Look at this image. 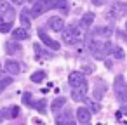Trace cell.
Returning <instances> with one entry per match:
<instances>
[{"mask_svg": "<svg viewBox=\"0 0 127 125\" xmlns=\"http://www.w3.org/2000/svg\"><path fill=\"white\" fill-rule=\"evenodd\" d=\"M66 7H68L66 0H35L30 11H32L33 18H38L51 9H64L66 11Z\"/></svg>", "mask_w": 127, "mask_h": 125, "instance_id": "1", "label": "cell"}, {"mask_svg": "<svg viewBox=\"0 0 127 125\" xmlns=\"http://www.w3.org/2000/svg\"><path fill=\"white\" fill-rule=\"evenodd\" d=\"M111 44L108 40H103V38H91L89 40V52L96 57V59H104L106 54H111Z\"/></svg>", "mask_w": 127, "mask_h": 125, "instance_id": "2", "label": "cell"}, {"mask_svg": "<svg viewBox=\"0 0 127 125\" xmlns=\"http://www.w3.org/2000/svg\"><path fill=\"white\" fill-rule=\"evenodd\" d=\"M61 33H63V42H64L66 45H77V44L84 38V33H82V26H80V25L64 26Z\"/></svg>", "mask_w": 127, "mask_h": 125, "instance_id": "3", "label": "cell"}, {"mask_svg": "<svg viewBox=\"0 0 127 125\" xmlns=\"http://www.w3.org/2000/svg\"><path fill=\"white\" fill-rule=\"evenodd\" d=\"M122 18H127V4H124V2L113 4V5L108 9V12H106V19H108L110 23H117V21L122 19Z\"/></svg>", "mask_w": 127, "mask_h": 125, "instance_id": "4", "label": "cell"}, {"mask_svg": "<svg viewBox=\"0 0 127 125\" xmlns=\"http://www.w3.org/2000/svg\"><path fill=\"white\" fill-rule=\"evenodd\" d=\"M113 89H115V97H117L120 102H127V83H125V78H124L122 75L115 76Z\"/></svg>", "mask_w": 127, "mask_h": 125, "instance_id": "5", "label": "cell"}, {"mask_svg": "<svg viewBox=\"0 0 127 125\" xmlns=\"http://www.w3.org/2000/svg\"><path fill=\"white\" fill-rule=\"evenodd\" d=\"M16 18V11L12 7V4L5 2V0H0V19H5V21H14Z\"/></svg>", "mask_w": 127, "mask_h": 125, "instance_id": "6", "label": "cell"}, {"mask_svg": "<svg viewBox=\"0 0 127 125\" xmlns=\"http://www.w3.org/2000/svg\"><path fill=\"white\" fill-rule=\"evenodd\" d=\"M68 83H70L71 89L87 85V76H85L82 71H73V73H70V76H68Z\"/></svg>", "mask_w": 127, "mask_h": 125, "instance_id": "7", "label": "cell"}, {"mask_svg": "<svg viewBox=\"0 0 127 125\" xmlns=\"http://www.w3.org/2000/svg\"><path fill=\"white\" fill-rule=\"evenodd\" d=\"M38 37H40L42 44H44L47 49H52V50H58V49H59V42H56L54 38H51V37H49V35L42 30V28L38 30Z\"/></svg>", "mask_w": 127, "mask_h": 125, "instance_id": "8", "label": "cell"}, {"mask_svg": "<svg viewBox=\"0 0 127 125\" xmlns=\"http://www.w3.org/2000/svg\"><path fill=\"white\" fill-rule=\"evenodd\" d=\"M111 35H113V28L111 26H97L92 31V37L94 38H103V40H108Z\"/></svg>", "mask_w": 127, "mask_h": 125, "instance_id": "9", "label": "cell"}, {"mask_svg": "<svg viewBox=\"0 0 127 125\" xmlns=\"http://www.w3.org/2000/svg\"><path fill=\"white\" fill-rule=\"evenodd\" d=\"M91 109L87 108V106H82V108H78L77 109V122L78 123H91Z\"/></svg>", "mask_w": 127, "mask_h": 125, "instance_id": "10", "label": "cell"}, {"mask_svg": "<svg viewBox=\"0 0 127 125\" xmlns=\"http://www.w3.org/2000/svg\"><path fill=\"white\" fill-rule=\"evenodd\" d=\"M104 92H106V82H103V80H96V83H94V99L96 101H101L103 99V96H104Z\"/></svg>", "mask_w": 127, "mask_h": 125, "instance_id": "11", "label": "cell"}, {"mask_svg": "<svg viewBox=\"0 0 127 125\" xmlns=\"http://www.w3.org/2000/svg\"><path fill=\"white\" fill-rule=\"evenodd\" d=\"M58 125H63V123H68V125H73L75 123V120L71 118V111L70 109H66L64 113H58L56 115V120H54Z\"/></svg>", "mask_w": 127, "mask_h": 125, "instance_id": "12", "label": "cell"}, {"mask_svg": "<svg viewBox=\"0 0 127 125\" xmlns=\"http://www.w3.org/2000/svg\"><path fill=\"white\" fill-rule=\"evenodd\" d=\"M19 115V108L18 106H11V108H5V109H0V122H4L7 118H16Z\"/></svg>", "mask_w": 127, "mask_h": 125, "instance_id": "13", "label": "cell"}, {"mask_svg": "<svg viewBox=\"0 0 127 125\" xmlns=\"http://www.w3.org/2000/svg\"><path fill=\"white\" fill-rule=\"evenodd\" d=\"M47 25H49V28H51L52 31L59 33V31H63V28H64V19L59 18V16H56V18H51Z\"/></svg>", "mask_w": 127, "mask_h": 125, "instance_id": "14", "label": "cell"}, {"mask_svg": "<svg viewBox=\"0 0 127 125\" xmlns=\"http://www.w3.org/2000/svg\"><path fill=\"white\" fill-rule=\"evenodd\" d=\"M4 68H5V71H7L9 75H18V73L21 71V64H19L18 61H14V59H9V61H5Z\"/></svg>", "mask_w": 127, "mask_h": 125, "instance_id": "15", "label": "cell"}, {"mask_svg": "<svg viewBox=\"0 0 127 125\" xmlns=\"http://www.w3.org/2000/svg\"><path fill=\"white\" fill-rule=\"evenodd\" d=\"M87 90H89V87H87V85L75 87V89L71 90V97H73V101H84V97L87 96Z\"/></svg>", "mask_w": 127, "mask_h": 125, "instance_id": "16", "label": "cell"}, {"mask_svg": "<svg viewBox=\"0 0 127 125\" xmlns=\"http://www.w3.org/2000/svg\"><path fill=\"white\" fill-rule=\"evenodd\" d=\"M19 18H21V23H23V26H25V28L32 26V19H33V16H32V11H30V9H26V7H25V9L21 11Z\"/></svg>", "mask_w": 127, "mask_h": 125, "instance_id": "17", "label": "cell"}, {"mask_svg": "<svg viewBox=\"0 0 127 125\" xmlns=\"http://www.w3.org/2000/svg\"><path fill=\"white\" fill-rule=\"evenodd\" d=\"M26 38H28V31H26L25 26H23V28H16V30H12V40L21 42V40H26Z\"/></svg>", "mask_w": 127, "mask_h": 125, "instance_id": "18", "label": "cell"}, {"mask_svg": "<svg viewBox=\"0 0 127 125\" xmlns=\"http://www.w3.org/2000/svg\"><path fill=\"white\" fill-rule=\"evenodd\" d=\"M19 50H21V45H19L16 40H12V42H7V44H5V52H7V54H11V56H12V54H18Z\"/></svg>", "mask_w": 127, "mask_h": 125, "instance_id": "19", "label": "cell"}, {"mask_svg": "<svg viewBox=\"0 0 127 125\" xmlns=\"http://www.w3.org/2000/svg\"><path fill=\"white\" fill-rule=\"evenodd\" d=\"M92 21H94V14H92V12H87V14L82 16V19H80V26H82V28H89V26L92 25Z\"/></svg>", "mask_w": 127, "mask_h": 125, "instance_id": "20", "label": "cell"}, {"mask_svg": "<svg viewBox=\"0 0 127 125\" xmlns=\"http://www.w3.org/2000/svg\"><path fill=\"white\" fill-rule=\"evenodd\" d=\"M64 104H66V99L61 96V97H56V99L52 101V106H51V108H52V111H54V113H58V111L64 106Z\"/></svg>", "mask_w": 127, "mask_h": 125, "instance_id": "21", "label": "cell"}, {"mask_svg": "<svg viewBox=\"0 0 127 125\" xmlns=\"http://www.w3.org/2000/svg\"><path fill=\"white\" fill-rule=\"evenodd\" d=\"M84 102L87 104V108L91 109V113H97V111L101 109V106H99L97 102H94V101H91V99H87V96L84 97Z\"/></svg>", "mask_w": 127, "mask_h": 125, "instance_id": "22", "label": "cell"}, {"mask_svg": "<svg viewBox=\"0 0 127 125\" xmlns=\"http://www.w3.org/2000/svg\"><path fill=\"white\" fill-rule=\"evenodd\" d=\"M12 83V78L11 76H5L4 73H0V92H2L5 87H9Z\"/></svg>", "mask_w": 127, "mask_h": 125, "instance_id": "23", "label": "cell"}, {"mask_svg": "<svg viewBox=\"0 0 127 125\" xmlns=\"http://www.w3.org/2000/svg\"><path fill=\"white\" fill-rule=\"evenodd\" d=\"M45 99H40V101H37V102H33L32 101V104H30V108H35L37 111H40V113H45Z\"/></svg>", "mask_w": 127, "mask_h": 125, "instance_id": "24", "label": "cell"}, {"mask_svg": "<svg viewBox=\"0 0 127 125\" xmlns=\"http://www.w3.org/2000/svg\"><path fill=\"white\" fill-rule=\"evenodd\" d=\"M12 30V23L5 21V19H0V33H9Z\"/></svg>", "mask_w": 127, "mask_h": 125, "instance_id": "25", "label": "cell"}, {"mask_svg": "<svg viewBox=\"0 0 127 125\" xmlns=\"http://www.w3.org/2000/svg\"><path fill=\"white\" fill-rule=\"evenodd\" d=\"M44 78H45V71H35L32 75V82H35V83H40Z\"/></svg>", "mask_w": 127, "mask_h": 125, "instance_id": "26", "label": "cell"}, {"mask_svg": "<svg viewBox=\"0 0 127 125\" xmlns=\"http://www.w3.org/2000/svg\"><path fill=\"white\" fill-rule=\"evenodd\" d=\"M111 54H113V56H115L117 59H124V57H125V54H124V50H122L120 47H115V45L111 47Z\"/></svg>", "mask_w": 127, "mask_h": 125, "instance_id": "27", "label": "cell"}, {"mask_svg": "<svg viewBox=\"0 0 127 125\" xmlns=\"http://www.w3.org/2000/svg\"><path fill=\"white\" fill-rule=\"evenodd\" d=\"M33 49H35V52H37V56H38V57H40V56H44V57H47V59H49V57H52V54H51V52H42V47H40V45H33Z\"/></svg>", "mask_w": 127, "mask_h": 125, "instance_id": "28", "label": "cell"}, {"mask_svg": "<svg viewBox=\"0 0 127 125\" xmlns=\"http://www.w3.org/2000/svg\"><path fill=\"white\" fill-rule=\"evenodd\" d=\"M32 101H33V99H32V94H30V92H26V94H23V104H26V106H30V104H32Z\"/></svg>", "mask_w": 127, "mask_h": 125, "instance_id": "29", "label": "cell"}, {"mask_svg": "<svg viewBox=\"0 0 127 125\" xmlns=\"http://www.w3.org/2000/svg\"><path fill=\"white\" fill-rule=\"evenodd\" d=\"M104 2H106V0H92V4H94V5H97V7L104 5Z\"/></svg>", "mask_w": 127, "mask_h": 125, "instance_id": "30", "label": "cell"}, {"mask_svg": "<svg viewBox=\"0 0 127 125\" xmlns=\"http://www.w3.org/2000/svg\"><path fill=\"white\" fill-rule=\"evenodd\" d=\"M9 2L14 5H21V4H25V0H9Z\"/></svg>", "mask_w": 127, "mask_h": 125, "instance_id": "31", "label": "cell"}, {"mask_svg": "<svg viewBox=\"0 0 127 125\" xmlns=\"http://www.w3.org/2000/svg\"><path fill=\"white\" fill-rule=\"evenodd\" d=\"M92 70H94L92 66H84V71H92Z\"/></svg>", "mask_w": 127, "mask_h": 125, "instance_id": "32", "label": "cell"}, {"mask_svg": "<svg viewBox=\"0 0 127 125\" xmlns=\"http://www.w3.org/2000/svg\"><path fill=\"white\" fill-rule=\"evenodd\" d=\"M120 111H122V113H125V115H127V104H124V106H122V109H120Z\"/></svg>", "mask_w": 127, "mask_h": 125, "instance_id": "33", "label": "cell"}, {"mask_svg": "<svg viewBox=\"0 0 127 125\" xmlns=\"http://www.w3.org/2000/svg\"><path fill=\"white\" fill-rule=\"evenodd\" d=\"M32 2H35V0H30V4H32Z\"/></svg>", "mask_w": 127, "mask_h": 125, "instance_id": "34", "label": "cell"}, {"mask_svg": "<svg viewBox=\"0 0 127 125\" xmlns=\"http://www.w3.org/2000/svg\"><path fill=\"white\" fill-rule=\"evenodd\" d=\"M125 28H127V21H125Z\"/></svg>", "mask_w": 127, "mask_h": 125, "instance_id": "35", "label": "cell"}, {"mask_svg": "<svg viewBox=\"0 0 127 125\" xmlns=\"http://www.w3.org/2000/svg\"><path fill=\"white\" fill-rule=\"evenodd\" d=\"M0 66H2V63H0Z\"/></svg>", "mask_w": 127, "mask_h": 125, "instance_id": "36", "label": "cell"}]
</instances>
